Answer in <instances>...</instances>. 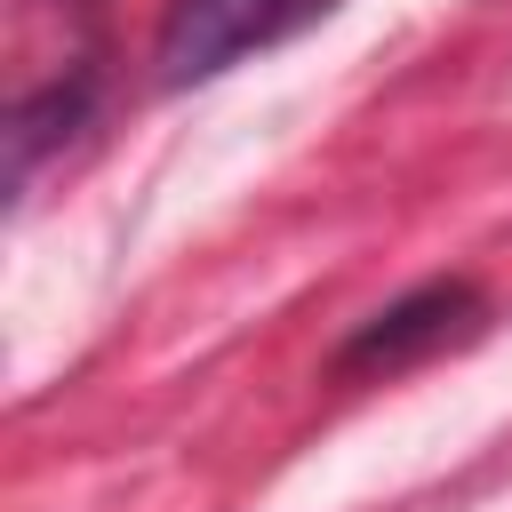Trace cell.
Here are the masks:
<instances>
[{"label":"cell","instance_id":"cell-2","mask_svg":"<svg viewBox=\"0 0 512 512\" xmlns=\"http://www.w3.org/2000/svg\"><path fill=\"white\" fill-rule=\"evenodd\" d=\"M328 8L336 0H168L160 40H152V64H160L168 88H192V80L232 72L248 48L288 40L296 24L328 16Z\"/></svg>","mask_w":512,"mask_h":512},{"label":"cell","instance_id":"cell-3","mask_svg":"<svg viewBox=\"0 0 512 512\" xmlns=\"http://www.w3.org/2000/svg\"><path fill=\"white\" fill-rule=\"evenodd\" d=\"M88 104H96V72L88 64L64 72V80H48V88H32L16 104V120H8V176H16V192L32 184V168L56 144H72V128H88Z\"/></svg>","mask_w":512,"mask_h":512},{"label":"cell","instance_id":"cell-1","mask_svg":"<svg viewBox=\"0 0 512 512\" xmlns=\"http://www.w3.org/2000/svg\"><path fill=\"white\" fill-rule=\"evenodd\" d=\"M488 328V296L472 280H416L408 296H392L384 312H368L344 352H336V376H400V368H424L456 344H472Z\"/></svg>","mask_w":512,"mask_h":512}]
</instances>
